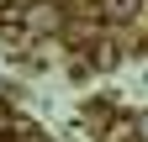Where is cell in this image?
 <instances>
[{
    "instance_id": "cell-1",
    "label": "cell",
    "mask_w": 148,
    "mask_h": 142,
    "mask_svg": "<svg viewBox=\"0 0 148 142\" xmlns=\"http://www.w3.org/2000/svg\"><path fill=\"white\" fill-rule=\"evenodd\" d=\"M0 142H11V132H5V137H0Z\"/></svg>"
}]
</instances>
